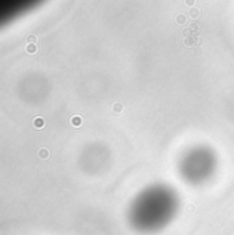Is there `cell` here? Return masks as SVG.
<instances>
[{"label": "cell", "instance_id": "cell-1", "mask_svg": "<svg viewBox=\"0 0 234 235\" xmlns=\"http://www.w3.org/2000/svg\"><path fill=\"white\" fill-rule=\"evenodd\" d=\"M178 210L177 191L163 183H155L142 189L133 198L129 208V221L137 231L153 234L170 224Z\"/></svg>", "mask_w": 234, "mask_h": 235}, {"label": "cell", "instance_id": "cell-2", "mask_svg": "<svg viewBox=\"0 0 234 235\" xmlns=\"http://www.w3.org/2000/svg\"><path fill=\"white\" fill-rule=\"evenodd\" d=\"M218 168L215 150L207 145L189 148L179 160V174L190 185H203L212 178Z\"/></svg>", "mask_w": 234, "mask_h": 235}]
</instances>
